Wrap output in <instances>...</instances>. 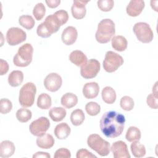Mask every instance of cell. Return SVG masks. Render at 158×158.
<instances>
[{"label": "cell", "mask_w": 158, "mask_h": 158, "mask_svg": "<svg viewBox=\"0 0 158 158\" xmlns=\"http://www.w3.org/2000/svg\"><path fill=\"white\" fill-rule=\"evenodd\" d=\"M125 118L123 115L116 111L105 112L101 118L99 127L105 136L114 138L120 136L123 130Z\"/></svg>", "instance_id": "1"}, {"label": "cell", "mask_w": 158, "mask_h": 158, "mask_svg": "<svg viewBox=\"0 0 158 158\" xmlns=\"http://www.w3.org/2000/svg\"><path fill=\"white\" fill-rule=\"evenodd\" d=\"M115 33L114 22L111 19H105L98 23L95 38L98 43L105 44L110 41Z\"/></svg>", "instance_id": "2"}, {"label": "cell", "mask_w": 158, "mask_h": 158, "mask_svg": "<svg viewBox=\"0 0 158 158\" xmlns=\"http://www.w3.org/2000/svg\"><path fill=\"white\" fill-rule=\"evenodd\" d=\"M33 48L30 43H25L21 46L13 59L15 65L25 67L30 65L32 61Z\"/></svg>", "instance_id": "3"}, {"label": "cell", "mask_w": 158, "mask_h": 158, "mask_svg": "<svg viewBox=\"0 0 158 158\" xmlns=\"http://www.w3.org/2000/svg\"><path fill=\"white\" fill-rule=\"evenodd\" d=\"M88 146L101 156H106L110 153V143L98 134H91L87 139Z\"/></svg>", "instance_id": "4"}, {"label": "cell", "mask_w": 158, "mask_h": 158, "mask_svg": "<svg viewBox=\"0 0 158 158\" xmlns=\"http://www.w3.org/2000/svg\"><path fill=\"white\" fill-rule=\"evenodd\" d=\"M36 87L32 82H28L23 85L19 92V102L23 107H31L35 101Z\"/></svg>", "instance_id": "5"}, {"label": "cell", "mask_w": 158, "mask_h": 158, "mask_svg": "<svg viewBox=\"0 0 158 158\" xmlns=\"http://www.w3.org/2000/svg\"><path fill=\"white\" fill-rule=\"evenodd\" d=\"M133 30L137 39L143 43H149L153 40V31L147 23H136L133 26Z\"/></svg>", "instance_id": "6"}, {"label": "cell", "mask_w": 158, "mask_h": 158, "mask_svg": "<svg viewBox=\"0 0 158 158\" xmlns=\"http://www.w3.org/2000/svg\"><path fill=\"white\" fill-rule=\"evenodd\" d=\"M123 57L116 52L109 51L106 53L103 61V68L108 73L116 71L123 64Z\"/></svg>", "instance_id": "7"}, {"label": "cell", "mask_w": 158, "mask_h": 158, "mask_svg": "<svg viewBox=\"0 0 158 158\" xmlns=\"http://www.w3.org/2000/svg\"><path fill=\"white\" fill-rule=\"evenodd\" d=\"M100 68L99 62L95 59H91L81 67L80 74L85 79L93 78L99 73Z\"/></svg>", "instance_id": "8"}, {"label": "cell", "mask_w": 158, "mask_h": 158, "mask_svg": "<svg viewBox=\"0 0 158 158\" xmlns=\"http://www.w3.org/2000/svg\"><path fill=\"white\" fill-rule=\"evenodd\" d=\"M50 127L49 119L44 117H41L33 121L30 126L29 130L30 133L36 136H41L45 134Z\"/></svg>", "instance_id": "9"}, {"label": "cell", "mask_w": 158, "mask_h": 158, "mask_svg": "<svg viewBox=\"0 0 158 158\" xmlns=\"http://www.w3.org/2000/svg\"><path fill=\"white\" fill-rule=\"evenodd\" d=\"M26 33L18 27H11L6 33V41L10 46L17 45L26 40Z\"/></svg>", "instance_id": "10"}, {"label": "cell", "mask_w": 158, "mask_h": 158, "mask_svg": "<svg viewBox=\"0 0 158 158\" xmlns=\"http://www.w3.org/2000/svg\"><path fill=\"white\" fill-rule=\"evenodd\" d=\"M43 83L45 88L48 91L56 92L61 87L62 79L59 74L56 73H51L46 77Z\"/></svg>", "instance_id": "11"}, {"label": "cell", "mask_w": 158, "mask_h": 158, "mask_svg": "<svg viewBox=\"0 0 158 158\" xmlns=\"http://www.w3.org/2000/svg\"><path fill=\"white\" fill-rule=\"evenodd\" d=\"M110 151L115 158H130L127 145L122 141L114 142L110 147Z\"/></svg>", "instance_id": "12"}, {"label": "cell", "mask_w": 158, "mask_h": 158, "mask_svg": "<svg viewBox=\"0 0 158 158\" xmlns=\"http://www.w3.org/2000/svg\"><path fill=\"white\" fill-rule=\"evenodd\" d=\"M89 1L74 0L71 7L72 16L76 19H82L85 17L86 9L85 5Z\"/></svg>", "instance_id": "13"}, {"label": "cell", "mask_w": 158, "mask_h": 158, "mask_svg": "<svg viewBox=\"0 0 158 158\" xmlns=\"http://www.w3.org/2000/svg\"><path fill=\"white\" fill-rule=\"evenodd\" d=\"M77 37V30L75 27L72 26H69L66 27L63 30L61 35L62 42L67 46L73 44L76 41Z\"/></svg>", "instance_id": "14"}, {"label": "cell", "mask_w": 158, "mask_h": 158, "mask_svg": "<svg viewBox=\"0 0 158 158\" xmlns=\"http://www.w3.org/2000/svg\"><path fill=\"white\" fill-rule=\"evenodd\" d=\"M144 6V2L142 0H131L127 6L126 12L129 16L137 17L142 12Z\"/></svg>", "instance_id": "15"}, {"label": "cell", "mask_w": 158, "mask_h": 158, "mask_svg": "<svg viewBox=\"0 0 158 158\" xmlns=\"http://www.w3.org/2000/svg\"><path fill=\"white\" fill-rule=\"evenodd\" d=\"M83 94L86 99H93L98 96L99 86L96 82L86 83L83 88Z\"/></svg>", "instance_id": "16"}, {"label": "cell", "mask_w": 158, "mask_h": 158, "mask_svg": "<svg viewBox=\"0 0 158 158\" xmlns=\"http://www.w3.org/2000/svg\"><path fill=\"white\" fill-rule=\"evenodd\" d=\"M15 150L14 144L9 141L5 140L1 142L0 144V157L7 158L12 156Z\"/></svg>", "instance_id": "17"}, {"label": "cell", "mask_w": 158, "mask_h": 158, "mask_svg": "<svg viewBox=\"0 0 158 158\" xmlns=\"http://www.w3.org/2000/svg\"><path fill=\"white\" fill-rule=\"evenodd\" d=\"M54 143L55 141L53 136L49 133H45L41 136H38L36 139V144L41 149H50L54 146Z\"/></svg>", "instance_id": "18"}, {"label": "cell", "mask_w": 158, "mask_h": 158, "mask_svg": "<svg viewBox=\"0 0 158 158\" xmlns=\"http://www.w3.org/2000/svg\"><path fill=\"white\" fill-rule=\"evenodd\" d=\"M69 60L78 67H81L86 63L87 57L81 51L75 50L72 51L69 55Z\"/></svg>", "instance_id": "19"}, {"label": "cell", "mask_w": 158, "mask_h": 158, "mask_svg": "<svg viewBox=\"0 0 158 158\" xmlns=\"http://www.w3.org/2000/svg\"><path fill=\"white\" fill-rule=\"evenodd\" d=\"M54 132L57 138L65 139L70 135L71 129L67 123L62 122L56 126Z\"/></svg>", "instance_id": "20"}, {"label": "cell", "mask_w": 158, "mask_h": 158, "mask_svg": "<svg viewBox=\"0 0 158 158\" xmlns=\"http://www.w3.org/2000/svg\"><path fill=\"white\" fill-rule=\"evenodd\" d=\"M43 23L46 29L51 35L52 33H56L59 30L60 27L59 21L56 18L54 14H51L47 16Z\"/></svg>", "instance_id": "21"}, {"label": "cell", "mask_w": 158, "mask_h": 158, "mask_svg": "<svg viewBox=\"0 0 158 158\" xmlns=\"http://www.w3.org/2000/svg\"><path fill=\"white\" fill-rule=\"evenodd\" d=\"M112 46L115 51L118 52L124 51L128 45V42L127 39L121 35H117L112 37Z\"/></svg>", "instance_id": "22"}, {"label": "cell", "mask_w": 158, "mask_h": 158, "mask_svg": "<svg viewBox=\"0 0 158 158\" xmlns=\"http://www.w3.org/2000/svg\"><path fill=\"white\" fill-rule=\"evenodd\" d=\"M61 104L67 109H70L75 106L78 102L77 96L72 93H67L61 98Z\"/></svg>", "instance_id": "23"}, {"label": "cell", "mask_w": 158, "mask_h": 158, "mask_svg": "<svg viewBox=\"0 0 158 158\" xmlns=\"http://www.w3.org/2000/svg\"><path fill=\"white\" fill-rule=\"evenodd\" d=\"M23 81V73L20 70H14L8 76V83L12 87L19 86Z\"/></svg>", "instance_id": "24"}, {"label": "cell", "mask_w": 158, "mask_h": 158, "mask_svg": "<svg viewBox=\"0 0 158 158\" xmlns=\"http://www.w3.org/2000/svg\"><path fill=\"white\" fill-rule=\"evenodd\" d=\"M67 112L62 107H54L49 111V116L54 122H60L66 116Z\"/></svg>", "instance_id": "25"}, {"label": "cell", "mask_w": 158, "mask_h": 158, "mask_svg": "<svg viewBox=\"0 0 158 158\" xmlns=\"http://www.w3.org/2000/svg\"><path fill=\"white\" fill-rule=\"evenodd\" d=\"M102 100L107 104H112L116 100V93L110 86L104 87L101 93Z\"/></svg>", "instance_id": "26"}, {"label": "cell", "mask_w": 158, "mask_h": 158, "mask_svg": "<svg viewBox=\"0 0 158 158\" xmlns=\"http://www.w3.org/2000/svg\"><path fill=\"white\" fill-rule=\"evenodd\" d=\"M52 105L51 96L46 93H41L37 99V106L41 109H48Z\"/></svg>", "instance_id": "27"}, {"label": "cell", "mask_w": 158, "mask_h": 158, "mask_svg": "<svg viewBox=\"0 0 158 158\" xmlns=\"http://www.w3.org/2000/svg\"><path fill=\"white\" fill-rule=\"evenodd\" d=\"M131 151L135 157H142L146 154L145 146L138 141H133L130 146Z\"/></svg>", "instance_id": "28"}, {"label": "cell", "mask_w": 158, "mask_h": 158, "mask_svg": "<svg viewBox=\"0 0 158 158\" xmlns=\"http://www.w3.org/2000/svg\"><path fill=\"white\" fill-rule=\"evenodd\" d=\"M141 133L139 129L134 126L130 127L125 135V138L129 142L139 141L141 139Z\"/></svg>", "instance_id": "29"}, {"label": "cell", "mask_w": 158, "mask_h": 158, "mask_svg": "<svg viewBox=\"0 0 158 158\" xmlns=\"http://www.w3.org/2000/svg\"><path fill=\"white\" fill-rule=\"evenodd\" d=\"M85 120V114L82 110L77 109L72 111L70 115V121L74 126H79Z\"/></svg>", "instance_id": "30"}, {"label": "cell", "mask_w": 158, "mask_h": 158, "mask_svg": "<svg viewBox=\"0 0 158 158\" xmlns=\"http://www.w3.org/2000/svg\"><path fill=\"white\" fill-rule=\"evenodd\" d=\"M19 24L27 30H31L35 26V20L29 15H21L19 19Z\"/></svg>", "instance_id": "31"}, {"label": "cell", "mask_w": 158, "mask_h": 158, "mask_svg": "<svg viewBox=\"0 0 158 158\" xmlns=\"http://www.w3.org/2000/svg\"><path fill=\"white\" fill-rule=\"evenodd\" d=\"M31 111L25 108H21L16 112V118L20 122H27L31 118Z\"/></svg>", "instance_id": "32"}, {"label": "cell", "mask_w": 158, "mask_h": 158, "mask_svg": "<svg viewBox=\"0 0 158 158\" xmlns=\"http://www.w3.org/2000/svg\"><path fill=\"white\" fill-rule=\"evenodd\" d=\"M120 105L122 109L126 111H130L134 107V101L133 99L128 96H124L120 99Z\"/></svg>", "instance_id": "33"}, {"label": "cell", "mask_w": 158, "mask_h": 158, "mask_svg": "<svg viewBox=\"0 0 158 158\" xmlns=\"http://www.w3.org/2000/svg\"><path fill=\"white\" fill-rule=\"evenodd\" d=\"M45 13L46 8L43 3L39 2L35 6L33 10V15H34L36 20H41L44 17Z\"/></svg>", "instance_id": "34"}, {"label": "cell", "mask_w": 158, "mask_h": 158, "mask_svg": "<svg viewBox=\"0 0 158 158\" xmlns=\"http://www.w3.org/2000/svg\"><path fill=\"white\" fill-rule=\"evenodd\" d=\"M85 110L87 114L91 116L97 115L101 111V107L96 102H89L85 106Z\"/></svg>", "instance_id": "35"}, {"label": "cell", "mask_w": 158, "mask_h": 158, "mask_svg": "<svg viewBox=\"0 0 158 158\" xmlns=\"http://www.w3.org/2000/svg\"><path fill=\"white\" fill-rule=\"evenodd\" d=\"M98 8L104 12H109L111 10L114 5L112 0H99L97 2Z\"/></svg>", "instance_id": "36"}, {"label": "cell", "mask_w": 158, "mask_h": 158, "mask_svg": "<svg viewBox=\"0 0 158 158\" xmlns=\"http://www.w3.org/2000/svg\"><path fill=\"white\" fill-rule=\"evenodd\" d=\"M12 109V102L8 99H1L0 101V112L2 114L9 113Z\"/></svg>", "instance_id": "37"}, {"label": "cell", "mask_w": 158, "mask_h": 158, "mask_svg": "<svg viewBox=\"0 0 158 158\" xmlns=\"http://www.w3.org/2000/svg\"><path fill=\"white\" fill-rule=\"evenodd\" d=\"M54 15L59 21L60 26L66 23L69 20V14L66 10L62 9L57 10L54 14Z\"/></svg>", "instance_id": "38"}, {"label": "cell", "mask_w": 158, "mask_h": 158, "mask_svg": "<svg viewBox=\"0 0 158 158\" xmlns=\"http://www.w3.org/2000/svg\"><path fill=\"white\" fill-rule=\"evenodd\" d=\"M36 33L37 35L43 38H48L49 36H51V34L48 31V30L46 29L44 23H40L36 29Z\"/></svg>", "instance_id": "39"}, {"label": "cell", "mask_w": 158, "mask_h": 158, "mask_svg": "<svg viewBox=\"0 0 158 158\" xmlns=\"http://www.w3.org/2000/svg\"><path fill=\"white\" fill-rule=\"evenodd\" d=\"M146 102L148 106L151 109H157L158 107L157 104V96H156L153 93L149 94L146 99Z\"/></svg>", "instance_id": "40"}, {"label": "cell", "mask_w": 158, "mask_h": 158, "mask_svg": "<svg viewBox=\"0 0 158 158\" xmlns=\"http://www.w3.org/2000/svg\"><path fill=\"white\" fill-rule=\"evenodd\" d=\"M54 158H70V151L66 148H60L57 149L54 155Z\"/></svg>", "instance_id": "41"}, {"label": "cell", "mask_w": 158, "mask_h": 158, "mask_svg": "<svg viewBox=\"0 0 158 158\" xmlns=\"http://www.w3.org/2000/svg\"><path fill=\"white\" fill-rule=\"evenodd\" d=\"M76 157L77 158H93V157H95L96 158L97 157L94 155L93 154H92L91 152H89V151H88L86 149H80L79 150L77 151V154H76Z\"/></svg>", "instance_id": "42"}, {"label": "cell", "mask_w": 158, "mask_h": 158, "mask_svg": "<svg viewBox=\"0 0 158 158\" xmlns=\"http://www.w3.org/2000/svg\"><path fill=\"white\" fill-rule=\"evenodd\" d=\"M9 70V65L7 61L1 59V75L6 74Z\"/></svg>", "instance_id": "43"}, {"label": "cell", "mask_w": 158, "mask_h": 158, "mask_svg": "<svg viewBox=\"0 0 158 158\" xmlns=\"http://www.w3.org/2000/svg\"><path fill=\"white\" fill-rule=\"evenodd\" d=\"M46 3L48 6L50 8H56L57 7L60 3V0H49L46 1Z\"/></svg>", "instance_id": "44"}, {"label": "cell", "mask_w": 158, "mask_h": 158, "mask_svg": "<svg viewBox=\"0 0 158 158\" xmlns=\"http://www.w3.org/2000/svg\"><path fill=\"white\" fill-rule=\"evenodd\" d=\"M51 156L49 154H48V152H36L35 154L33 155V158H40V157H43V158H50Z\"/></svg>", "instance_id": "45"}, {"label": "cell", "mask_w": 158, "mask_h": 158, "mask_svg": "<svg viewBox=\"0 0 158 158\" xmlns=\"http://www.w3.org/2000/svg\"><path fill=\"white\" fill-rule=\"evenodd\" d=\"M157 82L155 83V85L152 88V93L156 96H157Z\"/></svg>", "instance_id": "46"}]
</instances>
